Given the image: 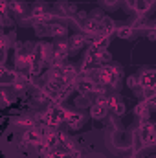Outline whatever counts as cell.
<instances>
[{
	"label": "cell",
	"mask_w": 156,
	"mask_h": 158,
	"mask_svg": "<svg viewBox=\"0 0 156 158\" xmlns=\"http://www.w3.org/2000/svg\"><path fill=\"white\" fill-rule=\"evenodd\" d=\"M134 136L140 140L142 147H153L156 143V132L153 121L151 119H140V127L136 129Z\"/></svg>",
	"instance_id": "6da1fadb"
},
{
	"label": "cell",
	"mask_w": 156,
	"mask_h": 158,
	"mask_svg": "<svg viewBox=\"0 0 156 158\" xmlns=\"http://www.w3.org/2000/svg\"><path fill=\"white\" fill-rule=\"evenodd\" d=\"M138 83H140V88H154V85H156V72L153 70V68H143V70L140 72Z\"/></svg>",
	"instance_id": "7a4b0ae2"
},
{
	"label": "cell",
	"mask_w": 156,
	"mask_h": 158,
	"mask_svg": "<svg viewBox=\"0 0 156 158\" xmlns=\"http://www.w3.org/2000/svg\"><path fill=\"white\" fill-rule=\"evenodd\" d=\"M28 147H33V145H37L39 142H42V136H40V131L37 127H30L24 134H22V138H20Z\"/></svg>",
	"instance_id": "3957f363"
},
{
	"label": "cell",
	"mask_w": 156,
	"mask_h": 158,
	"mask_svg": "<svg viewBox=\"0 0 156 158\" xmlns=\"http://www.w3.org/2000/svg\"><path fill=\"white\" fill-rule=\"evenodd\" d=\"M107 107H109V110H112V114H116V116H123L125 114V103H123V99L119 98V96H109V103H107Z\"/></svg>",
	"instance_id": "277c9868"
},
{
	"label": "cell",
	"mask_w": 156,
	"mask_h": 158,
	"mask_svg": "<svg viewBox=\"0 0 156 158\" xmlns=\"http://www.w3.org/2000/svg\"><path fill=\"white\" fill-rule=\"evenodd\" d=\"M70 129H79L83 123H84V114L83 112H79V110H70L68 112V118H66V121H64Z\"/></svg>",
	"instance_id": "5b68a950"
},
{
	"label": "cell",
	"mask_w": 156,
	"mask_h": 158,
	"mask_svg": "<svg viewBox=\"0 0 156 158\" xmlns=\"http://www.w3.org/2000/svg\"><path fill=\"white\" fill-rule=\"evenodd\" d=\"M109 114V107L103 103H90V116L94 119H103Z\"/></svg>",
	"instance_id": "8992f818"
},
{
	"label": "cell",
	"mask_w": 156,
	"mask_h": 158,
	"mask_svg": "<svg viewBox=\"0 0 156 158\" xmlns=\"http://www.w3.org/2000/svg\"><path fill=\"white\" fill-rule=\"evenodd\" d=\"M66 44H68L70 52H77L79 48H83V44H84V33H74V35H70L68 40H66Z\"/></svg>",
	"instance_id": "52a82bcc"
},
{
	"label": "cell",
	"mask_w": 156,
	"mask_h": 158,
	"mask_svg": "<svg viewBox=\"0 0 156 158\" xmlns=\"http://www.w3.org/2000/svg\"><path fill=\"white\" fill-rule=\"evenodd\" d=\"M26 9H28V4L24 0H11V2H7V11H11L15 15H24Z\"/></svg>",
	"instance_id": "ba28073f"
},
{
	"label": "cell",
	"mask_w": 156,
	"mask_h": 158,
	"mask_svg": "<svg viewBox=\"0 0 156 158\" xmlns=\"http://www.w3.org/2000/svg\"><path fill=\"white\" fill-rule=\"evenodd\" d=\"M15 79H17V72L15 70H6V72L0 74V86H9V85L13 86Z\"/></svg>",
	"instance_id": "9c48e42d"
},
{
	"label": "cell",
	"mask_w": 156,
	"mask_h": 158,
	"mask_svg": "<svg viewBox=\"0 0 156 158\" xmlns=\"http://www.w3.org/2000/svg\"><path fill=\"white\" fill-rule=\"evenodd\" d=\"M66 31H68V28H66L64 24L57 22V20L50 24V35H53V37H64Z\"/></svg>",
	"instance_id": "30bf717a"
},
{
	"label": "cell",
	"mask_w": 156,
	"mask_h": 158,
	"mask_svg": "<svg viewBox=\"0 0 156 158\" xmlns=\"http://www.w3.org/2000/svg\"><path fill=\"white\" fill-rule=\"evenodd\" d=\"M134 114H136L140 119H149V116H151V110H149L147 103H145V101H142V103H138V105H136Z\"/></svg>",
	"instance_id": "8fae6325"
},
{
	"label": "cell",
	"mask_w": 156,
	"mask_h": 158,
	"mask_svg": "<svg viewBox=\"0 0 156 158\" xmlns=\"http://www.w3.org/2000/svg\"><path fill=\"white\" fill-rule=\"evenodd\" d=\"M153 4H154V0H134V9H136L140 15H143V13H147V11L151 9Z\"/></svg>",
	"instance_id": "7c38bea8"
},
{
	"label": "cell",
	"mask_w": 156,
	"mask_h": 158,
	"mask_svg": "<svg viewBox=\"0 0 156 158\" xmlns=\"http://www.w3.org/2000/svg\"><path fill=\"white\" fill-rule=\"evenodd\" d=\"M46 11H48V9H46V4L37 2V4L31 7V19H35V20H37V19H40V17L46 13Z\"/></svg>",
	"instance_id": "4fadbf2b"
},
{
	"label": "cell",
	"mask_w": 156,
	"mask_h": 158,
	"mask_svg": "<svg viewBox=\"0 0 156 158\" xmlns=\"http://www.w3.org/2000/svg\"><path fill=\"white\" fill-rule=\"evenodd\" d=\"M116 35L119 39H132L134 30L130 26H121V28H116Z\"/></svg>",
	"instance_id": "5bb4252c"
},
{
	"label": "cell",
	"mask_w": 156,
	"mask_h": 158,
	"mask_svg": "<svg viewBox=\"0 0 156 158\" xmlns=\"http://www.w3.org/2000/svg\"><path fill=\"white\" fill-rule=\"evenodd\" d=\"M156 90L154 88H140V96H142V101H149V99H154Z\"/></svg>",
	"instance_id": "9a60e30c"
},
{
	"label": "cell",
	"mask_w": 156,
	"mask_h": 158,
	"mask_svg": "<svg viewBox=\"0 0 156 158\" xmlns=\"http://www.w3.org/2000/svg\"><path fill=\"white\" fill-rule=\"evenodd\" d=\"M61 7V11L64 13V15H76L77 13V7L74 6V4H63V6H59Z\"/></svg>",
	"instance_id": "2e32d148"
},
{
	"label": "cell",
	"mask_w": 156,
	"mask_h": 158,
	"mask_svg": "<svg viewBox=\"0 0 156 158\" xmlns=\"http://www.w3.org/2000/svg\"><path fill=\"white\" fill-rule=\"evenodd\" d=\"M6 59H7V46L2 44V46H0V66H4Z\"/></svg>",
	"instance_id": "e0dca14e"
},
{
	"label": "cell",
	"mask_w": 156,
	"mask_h": 158,
	"mask_svg": "<svg viewBox=\"0 0 156 158\" xmlns=\"http://www.w3.org/2000/svg\"><path fill=\"white\" fill-rule=\"evenodd\" d=\"M127 85H129L130 88H140V83H138V76H130V77L127 79Z\"/></svg>",
	"instance_id": "ac0fdd59"
},
{
	"label": "cell",
	"mask_w": 156,
	"mask_h": 158,
	"mask_svg": "<svg viewBox=\"0 0 156 158\" xmlns=\"http://www.w3.org/2000/svg\"><path fill=\"white\" fill-rule=\"evenodd\" d=\"M147 37H149L151 40H154V28H151V30L147 31Z\"/></svg>",
	"instance_id": "d6986e66"
},
{
	"label": "cell",
	"mask_w": 156,
	"mask_h": 158,
	"mask_svg": "<svg viewBox=\"0 0 156 158\" xmlns=\"http://www.w3.org/2000/svg\"><path fill=\"white\" fill-rule=\"evenodd\" d=\"M64 158H72V156H70V155H66V156H64Z\"/></svg>",
	"instance_id": "ffe728a7"
}]
</instances>
